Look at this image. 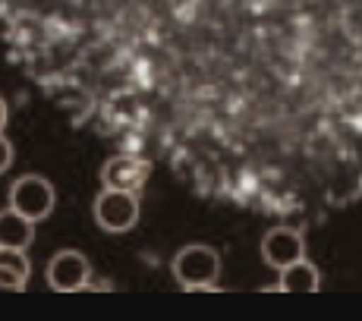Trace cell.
I'll return each mask as SVG.
<instances>
[{
    "label": "cell",
    "mask_w": 362,
    "mask_h": 321,
    "mask_svg": "<svg viewBox=\"0 0 362 321\" xmlns=\"http://www.w3.org/2000/svg\"><path fill=\"white\" fill-rule=\"evenodd\" d=\"M35 240V221L19 214L16 208L0 211V246L4 249H29Z\"/></svg>",
    "instance_id": "52a82bcc"
},
{
    "label": "cell",
    "mask_w": 362,
    "mask_h": 321,
    "mask_svg": "<svg viewBox=\"0 0 362 321\" xmlns=\"http://www.w3.org/2000/svg\"><path fill=\"white\" fill-rule=\"evenodd\" d=\"M29 281V258L25 249L0 246V290H23Z\"/></svg>",
    "instance_id": "9c48e42d"
},
{
    "label": "cell",
    "mask_w": 362,
    "mask_h": 321,
    "mask_svg": "<svg viewBox=\"0 0 362 321\" xmlns=\"http://www.w3.org/2000/svg\"><path fill=\"white\" fill-rule=\"evenodd\" d=\"M170 268H173V277H177L180 287L208 290L218 284L221 255H218V249L205 246V243H192V246H183L177 255H173Z\"/></svg>",
    "instance_id": "6da1fadb"
},
{
    "label": "cell",
    "mask_w": 362,
    "mask_h": 321,
    "mask_svg": "<svg viewBox=\"0 0 362 321\" xmlns=\"http://www.w3.org/2000/svg\"><path fill=\"white\" fill-rule=\"evenodd\" d=\"M322 287V277H318V268L305 258L281 268V281H277V290H287V293H315Z\"/></svg>",
    "instance_id": "ba28073f"
},
{
    "label": "cell",
    "mask_w": 362,
    "mask_h": 321,
    "mask_svg": "<svg viewBox=\"0 0 362 321\" xmlns=\"http://www.w3.org/2000/svg\"><path fill=\"white\" fill-rule=\"evenodd\" d=\"M151 173V164L136 155H117L101 167V183L104 189H123V192H139Z\"/></svg>",
    "instance_id": "5b68a950"
},
{
    "label": "cell",
    "mask_w": 362,
    "mask_h": 321,
    "mask_svg": "<svg viewBox=\"0 0 362 321\" xmlns=\"http://www.w3.org/2000/svg\"><path fill=\"white\" fill-rule=\"evenodd\" d=\"M95 221L107 233H127L139 221V199L136 192L123 189H104L95 199Z\"/></svg>",
    "instance_id": "3957f363"
},
{
    "label": "cell",
    "mask_w": 362,
    "mask_h": 321,
    "mask_svg": "<svg viewBox=\"0 0 362 321\" xmlns=\"http://www.w3.org/2000/svg\"><path fill=\"white\" fill-rule=\"evenodd\" d=\"M10 208L38 224L54 211V186L38 173H25L10 186Z\"/></svg>",
    "instance_id": "7a4b0ae2"
},
{
    "label": "cell",
    "mask_w": 362,
    "mask_h": 321,
    "mask_svg": "<svg viewBox=\"0 0 362 321\" xmlns=\"http://www.w3.org/2000/svg\"><path fill=\"white\" fill-rule=\"evenodd\" d=\"M262 258H264V264L281 271V268H287V264L299 262V258H305V243L296 230L274 227V230H268L262 240Z\"/></svg>",
    "instance_id": "8992f818"
},
{
    "label": "cell",
    "mask_w": 362,
    "mask_h": 321,
    "mask_svg": "<svg viewBox=\"0 0 362 321\" xmlns=\"http://www.w3.org/2000/svg\"><path fill=\"white\" fill-rule=\"evenodd\" d=\"M6 120H10V110H6V101H4V98H0V132H4Z\"/></svg>",
    "instance_id": "8fae6325"
},
{
    "label": "cell",
    "mask_w": 362,
    "mask_h": 321,
    "mask_svg": "<svg viewBox=\"0 0 362 321\" xmlns=\"http://www.w3.org/2000/svg\"><path fill=\"white\" fill-rule=\"evenodd\" d=\"M10 164H13V145H10V139L0 132V173H6Z\"/></svg>",
    "instance_id": "30bf717a"
},
{
    "label": "cell",
    "mask_w": 362,
    "mask_h": 321,
    "mask_svg": "<svg viewBox=\"0 0 362 321\" xmlns=\"http://www.w3.org/2000/svg\"><path fill=\"white\" fill-rule=\"evenodd\" d=\"M88 277H92V264L76 249H64V252L51 255V262H47V284L60 293L82 290L88 284Z\"/></svg>",
    "instance_id": "277c9868"
}]
</instances>
